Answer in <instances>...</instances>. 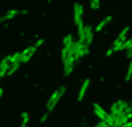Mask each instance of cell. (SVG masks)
I'll use <instances>...</instances> for the list:
<instances>
[{
  "mask_svg": "<svg viewBox=\"0 0 132 127\" xmlns=\"http://www.w3.org/2000/svg\"><path fill=\"white\" fill-rule=\"evenodd\" d=\"M64 94H65V87H64V86H61L59 89H56V91L53 92V95H51L50 102H48V110H46V111H48V113H51V111L54 110V106L57 105V102L61 100V97H62Z\"/></svg>",
  "mask_w": 132,
  "mask_h": 127,
  "instance_id": "1",
  "label": "cell"
},
{
  "mask_svg": "<svg viewBox=\"0 0 132 127\" xmlns=\"http://www.w3.org/2000/svg\"><path fill=\"white\" fill-rule=\"evenodd\" d=\"M89 54V46L86 43H81V41H75L73 45V56H75V61H78L81 56H86Z\"/></svg>",
  "mask_w": 132,
  "mask_h": 127,
  "instance_id": "2",
  "label": "cell"
},
{
  "mask_svg": "<svg viewBox=\"0 0 132 127\" xmlns=\"http://www.w3.org/2000/svg\"><path fill=\"white\" fill-rule=\"evenodd\" d=\"M129 106H130V103H127V102H122V100L115 102V103L111 105V108H110V114L111 116H116L119 113H127Z\"/></svg>",
  "mask_w": 132,
  "mask_h": 127,
  "instance_id": "3",
  "label": "cell"
},
{
  "mask_svg": "<svg viewBox=\"0 0 132 127\" xmlns=\"http://www.w3.org/2000/svg\"><path fill=\"white\" fill-rule=\"evenodd\" d=\"M73 65H75V56H73V51H72V53H69V56H67V61L64 62V75H65V76H69V75L72 73Z\"/></svg>",
  "mask_w": 132,
  "mask_h": 127,
  "instance_id": "4",
  "label": "cell"
},
{
  "mask_svg": "<svg viewBox=\"0 0 132 127\" xmlns=\"http://www.w3.org/2000/svg\"><path fill=\"white\" fill-rule=\"evenodd\" d=\"M10 57H11V56H6V57H3V59L0 61V78L6 76L8 70H10V67H11V61H10Z\"/></svg>",
  "mask_w": 132,
  "mask_h": 127,
  "instance_id": "5",
  "label": "cell"
},
{
  "mask_svg": "<svg viewBox=\"0 0 132 127\" xmlns=\"http://www.w3.org/2000/svg\"><path fill=\"white\" fill-rule=\"evenodd\" d=\"M37 51V48L35 46H30V48H26L24 51H21V64H24V62H27L30 59V57L34 56V53Z\"/></svg>",
  "mask_w": 132,
  "mask_h": 127,
  "instance_id": "6",
  "label": "cell"
},
{
  "mask_svg": "<svg viewBox=\"0 0 132 127\" xmlns=\"http://www.w3.org/2000/svg\"><path fill=\"white\" fill-rule=\"evenodd\" d=\"M115 118V127H122L126 122H129V116L127 113H119L116 116H113Z\"/></svg>",
  "mask_w": 132,
  "mask_h": 127,
  "instance_id": "7",
  "label": "cell"
},
{
  "mask_svg": "<svg viewBox=\"0 0 132 127\" xmlns=\"http://www.w3.org/2000/svg\"><path fill=\"white\" fill-rule=\"evenodd\" d=\"M94 113H96L99 118H100V121H105V119L108 118V113L103 110L100 105H97V103H94Z\"/></svg>",
  "mask_w": 132,
  "mask_h": 127,
  "instance_id": "8",
  "label": "cell"
},
{
  "mask_svg": "<svg viewBox=\"0 0 132 127\" xmlns=\"http://www.w3.org/2000/svg\"><path fill=\"white\" fill-rule=\"evenodd\" d=\"M84 43L88 46L92 43V26H84Z\"/></svg>",
  "mask_w": 132,
  "mask_h": 127,
  "instance_id": "9",
  "label": "cell"
},
{
  "mask_svg": "<svg viewBox=\"0 0 132 127\" xmlns=\"http://www.w3.org/2000/svg\"><path fill=\"white\" fill-rule=\"evenodd\" d=\"M27 11H26V10H24V11H18V10H10V11H8L5 16H2V19H3V21H8V19H11V18H14L16 14H26Z\"/></svg>",
  "mask_w": 132,
  "mask_h": 127,
  "instance_id": "10",
  "label": "cell"
},
{
  "mask_svg": "<svg viewBox=\"0 0 132 127\" xmlns=\"http://www.w3.org/2000/svg\"><path fill=\"white\" fill-rule=\"evenodd\" d=\"M88 87H89V80H84V81H83V86H81V89H80V92H78V100H80V102H81V99L84 97V94H86Z\"/></svg>",
  "mask_w": 132,
  "mask_h": 127,
  "instance_id": "11",
  "label": "cell"
},
{
  "mask_svg": "<svg viewBox=\"0 0 132 127\" xmlns=\"http://www.w3.org/2000/svg\"><path fill=\"white\" fill-rule=\"evenodd\" d=\"M127 33H129V27H124V29L121 30V33L118 35V38H116V40H118L119 43H124V41L127 40Z\"/></svg>",
  "mask_w": 132,
  "mask_h": 127,
  "instance_id": "12",
  "label": "cell"
},
{
  "mask_svg": "<svg viewBox=\"0 0 132 127\" xmlns=\"http://www.w3.org/2000/svg\"><path fill=\"white\" fill-rule=\"evenodd\" d=\"M110 21H111V16H107L105 19H102V21L99 22V26L96 27V30H97V32H99V30H102V29H103V27H105V26H107V24H108Z\"/></svg>",
  "mask_w": 132,
  "mask_h": 127,
  "instance_id": "13",
  "label": "cell"
},
{
  "mask_svg": "<svg viewBox=\"0 0 132 127\" xmlns=\"http://www.w3.org/2000/svg\"><path fill=\"white\" fill-rule=\"evenodd\" d=\"M11 64H21V53H14L11 57H10Z\"/></svg>",
  "mask_w": 132,
  "mask_h": 127,
  "instance_id": "14",
  "label": "cell"
},
{
  "mask_svg": "<svg viewBox=\"0 0 132 127\" xmlns=\"http://www.w3.org/2000/svg\"><path fill=\"white\" fill-rule=\"evenodd\" d=\"M19 65L21 64H11V67H10V70H8V73H6V76H11L16 70H18V68H19Z\"/></svg>",
  "mask_w": 132,
  "mask_h": 127,
  "instance_id": "15",
  "label": "cell"
},
{
  "mask_svg": "<svg viewBox=\"0 0 132 127\" xmlns=\"http://www.w3.org/2000/svg\"><path fill=\"white\" fill-rule=\"evenodd\" d=\"M27 122H29V114H27V113H22V122H21V127H27Z\"/></svg>",
  "mask_w": 132,
  "mask_h": 127,
  "instance_id": "16",
  "label": "cell"
},
{
  "mask_svg": "<svg viewBox=\"0 0 132 127\" xmlns=\"http://www.w3.org/2000/svg\"><path fill=\"white\" fill-rule=\"evenodd\" d=\"M132 78V61H130V64H129V68H127V73H126V80L129 81Z\"/></svg>",
  "mask_w": 132,
  "mask_h": 127,
  "instance_id": "17",
  "label": "cell"
},
{
  "mask_svg": "<svg viewBox=\"0 0 132 127\" xmlns=\"http://www.w3.org/2000/svg\"><path fill=\"white\" fill-rule=\"evenodd\" d=\"M91 8L92 10H99L100 8V3L97 2V0H94V2H91Z\"/></svg>",
  "mask_w": 132,
  "mask_h": 127,
  "instance_id": "18",
  "label": "cell"
},
{
  "mask_svg": "<svg viewBox=\"0 0 132 127\" xmlns=\"http://www.w3.org/2000/svg\"><path fill=\"white\" fill-rule=\"evenodd\" d=\"M48 114H50L48 111H46V113H43V116H42V119H40V121H42V122H45L46 119H48Z\"/></svg>",
  "mask_w": 132,
  "mask_h": 127,
  "instance_id": "19",
  "label": "cell"
},
{
  "mask_svg": "<svg viewBox=\"0 0 132 127\" xmlns=\"http://www.w3.org/2000/svg\"><path fill=\"white\" fill-rule=\"evenodd\" d=\"M127 116H129V119L132 118V103H130V106H129V110H127Z\"/></svg>",
  "mask_w": 132,
  "mask_h": 127,
  "instance_id": "20",
  "label": "cell"
},
{
  "mask_svg": "<svg viewBox=\"0 0 132 127\" xmlns=\"http://www.w3.org/2000/svg\"><path fill=\"white\" fill-rule=\"evenodd\" d=\"M40 45H43V38H40V40H38V41H37V43H35L34 46H35V48H38Z\"/></svg>",
  "mask_w": 132,
  "mask_h": 127,
  "instance_id": "21",
  "label": "cell"
},
{
  "mask_svg": "<svg viewBox=\"0 0 132 127\" xmlns=\"http://www.w3.org/2000/svg\"><path fill=\"white\" fill-rule=\"evenodd\" d=\"M122 127H132V121H129V122H126L124 125H122Z\"/></svg>",
  "mask_w": 132,
  "mask_h": 127,
  "instance_id": "22",
  "label": "cell"
},
{
  "mask_svg": "<svg viewBox=\"0 0 132 127\" xmlns=\"http://www.w3.org/2000/svg\"><path fill=\"white\" fill-rule=\"evenodd\" d=\"M2 94H3V89H2V87H0V97H2Z\"/></svg>",
  "mask_w": 132,
  "mask_h": 127,
  "instance_id": "23",
  "label": "cell"
},
{
  "mask_svg": "<svg viewBox=\"0 0 132 127\" xmlns=\"http://www.w3.org/2000/svg\"><path fill=\"white\" fill-rule=\"evenodd\" d=\"M0 22H3V19H2V18H0Z\"/></svg>",
  "mask_w": 132,
  "mask_h": 127,
  "instance_id": "24",
  "label": "cell"
}]
</instances>
